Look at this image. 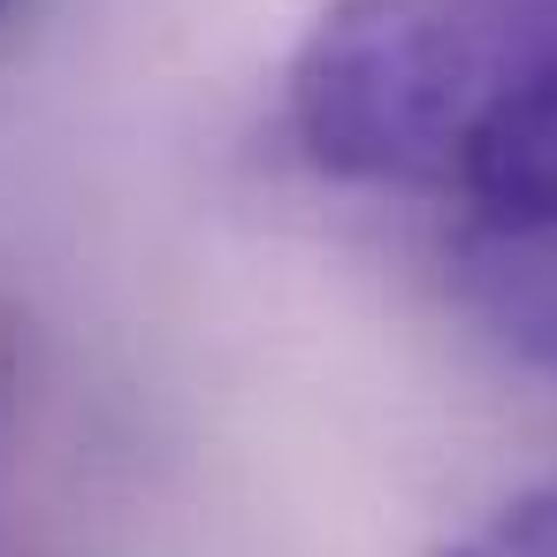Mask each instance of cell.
I'll list each match as a JSON object with an SVG mask.
<instances>
[{"label":"cell","mask_w":557,"mask_h":557,"mask_svg":"<svg viewBox=\"0 0 557 557\" xmlns=\"http://www.w3.org/2000/svg\"><path fill=\"white\" fill-rule=\"evenodd\" d=\"M443 191L466 207V252L557 245V0H534V24L496 32V70L458 131Z\"/></svg>","instance_id":"2"},{"label":"cell","mask_w":557,"mask_h":557,"mask_svg":"<svg viewBox=\"0 0 557 557\" xmlns=\"http://www.w3.org/2000/svg\"><path fill=\"white\" fill-rule=\"evenodd\" d=\"M443 557H557V481L511 496L504 511H488L466 542H450Z\"/></svg>","instance_id":"4"},{"label":"cell","mask_w":557,"mask_h":557,"mask_svg":"<svg viewBox=\"0 0 557 557\" xmlns=\"http://www.w3.org/2000/svg\"><path fill=\"white\" fill-rule=\"evenodd\" d=\"M488 313L504 336H519L534 359H557V245L542 252H466Z\"/></svg>","instance_id":"3"},{"label":"cell","mask_w":557,"mask_h":557,"mask_svg":"<svg viewBox=\"0 0 557 557\" xmlns=\"http://www.w3.org/2000/svg\"><path fill=\"white\" fill-rule=\"evenodd\" d=\"M9 9H16V0H0V16H9Z\"/></svg>","instance_id":"5"},{"label":"cell","mask_w":557,"mask_h":557,"mask_svg":"<svg viewBox=\"0 0 557 557\" xmlns=\"http://www.w3.org/2000/svg\"><path fill=\"white\" fill-rule=\"evenodd\" d=\"M488 70L496 32L458 0H329L290 54L283 123L329 184L443 191Z\"/></svg>","instance_id":"1"}]
</instances>
